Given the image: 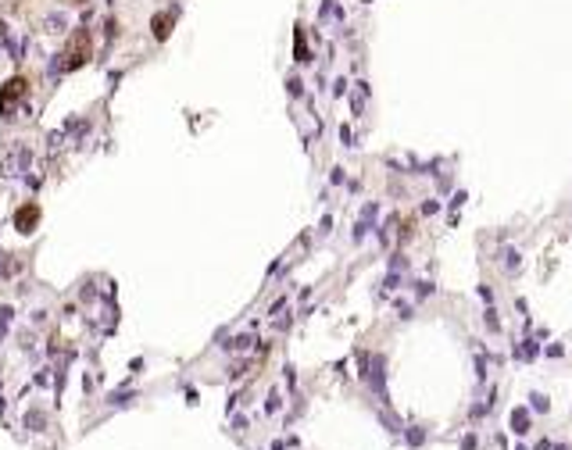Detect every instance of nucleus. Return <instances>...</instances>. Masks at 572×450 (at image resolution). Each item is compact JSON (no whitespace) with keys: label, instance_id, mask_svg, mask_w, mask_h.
Masks as SVG:
<instances>
[{"label":"nucleus","instance_id":"10","mask_svg":"<svg viewBox=\"0 0 572 450\" xmlns=\"http://www.w3.org/2000/svg\"><path fill=\"white\" fill-rule=\"evenodd\" d=\"M408 443H412V447H422V443H426V433H422L419 425H412V429H408Z\"/></svg>","mask_w":572,"mask_h":450},{"label":"nucleus","instance_id":"1","mask_svg":"<svg viewBox=\"0 0 572 450\" xmlns=\"http://www.w3.org/2000/svg\"><path fill=\"white\" fill-rule=\"evenodd\" d=\"M61 58H65V61H58L61 72L79 68V65L90 58V32H86V29H75V32H72V40H68V47L61 50Z\"/></svg>","mask_w":572,"mask_h":450},{"label":"nucleus","instance_id":"7","mask_svg":"<svg viewBox=\"0 0 572 450\" xmlns=\"http://www.w3.org/2000/svg\"><path fill=\"white\" fill-rule=\"evenodd\" d=\"M483 322H487V329H490V332H500V318H497V307H487V311H483Z\"/></svg>","mask_w":572,"mask_h":450},{"label":"nucleus","instance_id":"14","mask_svg":"<svg viewBox=\"0 0 572 450\" xmlns=\"http://www.w3.org/2000/svg\"><path fill=\"white\" fill-rule=\"evenodd\" d=\"M476 379H479V382L487 379V361H483V358H476Z\"/></svg>","mask_w":572,"mask_h":450},{"label":"nucleus","instance_id":"12","mask_svg":"<svg viewBox=\"0 0 572 450\" xmlns=\"http://www.w3.org/2000/svg\"><path fill=\"white\" fill-rule=\"evenodd\" d=\"M529 400H533V407H537V411H547V397H544V393H533Z\"/></svg>","mask_w":572,"mask_h":450},{"label":"nucleus","instance_id":"15","mask_svg":"<svg viewBox=\"0 0 572 450\" xmlns=\"http://www.w3.org/2000/svg\"><path fill=\"white\" fill-rule=\"evenodd\" d=\"M436 211H440V204H436V200H426V204H422V215H436Z\"/></svg>","mask_w":572,"mask_h":450},{"label":"nucleus","instance_id":"16","mask_svg":"<svg viewBox=\"0 0 572 450\" xmlns=\"http://www.w3.org/2000/svg\"><path fill=\"white\" fill-rule=\"evenodd\" d=\"M547 354H551V358H562V354H565V347H562V343H551V347H547Z\"/></svg>","mask_w":572,"mask_h":450},{"label":"nucleus","instance_id":"17","mask_svg":"<svg viewBox=\"0 0 572 450\" xmlns=\"http://www.w3.org/2000/svg\"><path fill=\"white\" fill-rule=\"evenodd\" d=\"M415 286H419V297H429V293H433V283H415Z\"/></svg>","mask_w":572,"mask_h":450},{"label":"nucleus","instance_id":"9","mask_svg":"<svg viewBox=\"0 0 572 450\" xmlns=\"http://www.w3.org/2000/svg\"><path fill=\"white\" fill-rule=\"evenodd\" d=\"M154 32H157V40L168 36V14H157V18H154Z\"/></svg>","mask_w":572,"mask_h":450},{"label":"nucleus","instance_id":"13","mask_svg":"<svg viewBox=\"0 0 572 450\" xmlns=\"http://www.w3.org/2000/svg\"><path fill=\"white\" fill-rule=\"evenodd\" d=\"M465 200H469V193H465V190H458V193H454V200H451V208H454V211H458V208H461V204H465Z\"/></svg>","mask_w":572,"mask_h":450},{"label":"nucleus","instance_id":"11","mask_svg":"<svg viewBox=\"0 0 572 450\" xmlns=\"http://www.w3.org/2000/svg\"><path fill=\"white\" fill-rule=\"evenodd\" d=\"M279 404H283V400H279V393H269V404H265V411L272 415V411H279Z\"/></svg>","mask_w":572,"mask_h":450},{"label":"nucleus","instance_id":"5","mask_svg":"<svg viewBox=\"0 0 572 450\" xmlns=\"http://www.w3.org/2000/svg\"><path fill=\"white\" fill-rule=\"evenodd\" d=\"M537 354H540V347H537V340H529V336H526V340L519 343V358H522V361H533Z\"/></svg>","mask_w":572,"mask_h":450},{"label":"nucleus","instance_id":"8","mask_svg":"<svg viewBox=\"0 0 572 450\" xmlns=\"http://www.w3.org/2000/svg\"><path fill=\"white\" fill-rule=\"evenodd\" d=\"M29 425H32V433H40V429L47 425V418H43L40 411H29V415H25V429H29Z\"/></svg>","mask_w":572,"mask_h":450},{"label":"nucleus","instance_id":"6","mask_svg":"<svg viewBox=\"0 0 572 450\" xmlns=\"http://www.w3.org/2000/svg\"><path fill=\"white\" fill-rule=\"evenodd\" d=\"M519 265H522V254H519L515 247H508V250H504V268H508V272H515Z\"/></svg>","mask_w":572,"mask_h":450},{"label":"nucleus","instance_id":"3","mask_svg":"<svg viewBox=\"0 0 572 450\" xmlns=\"http://www.w3.org/2000/svg\"><path fill=\"white\" fill-rule=\"evenodd\" d=\"M22 93H25V82H22V79H11V82H7V89L0 93V104H4V107H11Z\"/></svg>","mask_w":572,"mask_h":450},{"label":"nucleus","instance_id":"4","mask_svg":"<svg viewBox=\"0 0 572 450\" xmlns=\"http://www.w3.org/2000/svg\"><path fill=\"white\" fill-rule=\"evenodd\" d=\"M511 429H515L519 436L529 433V411H526V407H515V411H511Z\"/></svg>","mask_w":572,"mask_h":450},{"label":"nucleus","instance_id":"19","mask_svg":"<svg viewBox=\"0 0 572 450\" xmlns=\"http://www.w3.org/2000/svg\"><path fill=\"white\" fill-rule=\"evenodd\" d=\"M555 450H569V443H558V447H555Z\"/></svg>","mask_w":572,"mask_h":450},{"label":"nucleus","instance_id":"2","mask_svg":"<svg viewBox=\"0 0 572 450\" xmlns=\"http://www.w3.org/2000/svg\"><path fill=\"white\" fill-rule=\"evenodd\" d=\"M36 222H40V208H36V204H25V208L14 215L18 232H32V229H36Z\"/></svg>","mask_w":572,"mask_h":450},{"label":"nucleus","instance_id":"18","mask_svg":"<svg viewBox=\"0 0 572 450\" xmlns=\"http://www.w3.org/2000/svg\"><path fill=\"white\" fill-rule=\"evenodd\" d=\"M461 450H476V436H465V440H461Z\"/></svg>","mask_w":572,"mask_h":450}]
</instances>
